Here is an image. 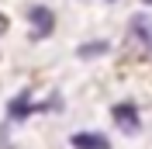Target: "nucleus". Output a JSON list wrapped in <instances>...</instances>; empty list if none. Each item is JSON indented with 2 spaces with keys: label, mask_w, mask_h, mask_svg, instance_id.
I'll return each mask as SVG.
<instances>
[{
  "label": "nucleus",
  "mask_w": 152,
  "mask_h": 149,
  "mask_svg": "<svg viewBox=\"0 0 152 149\" xmlns=\"http://www.w3.org/2000/svg\"><path fill=\"white\" fill-rule=\"evenodd\" d=\"M142 4H152V0H142Z\"/></svg>",
  "instance_id": "obj_8"
},
{
  "label": "nucleus",
  "mask_w": 152,
  "mask_h": 149,
  "mask_svg": "<svg viewBox=\"0 0 152 149\" xmlns=\"http://www.w3.org/2000/svg\"><path fill=\"white\" fill-rule=\"evenodd\" d=\"M69 146L73 149H111V142L100 132H76L73 139H69Z\"/></svg>",
  "instance_id": "obj_3"
},
{
  "label": "nucleus",
  "mask_w": 152,
  "mask_h": 149,
  "mask_svg": "<svg viewBox=\"0 0 152 149\" xmlns=\"http://www.w3.org/2000/svg\"><path fill=\"white\" fill-rule=\"evenodd\" d=\"M31 111H35V104H31V97H28V94H18V97L10 101V108H7L10 121H24Z\"/></svg>",
  "instance_id": "obj_4"
},
{
  "label": "nucleus",
  "mask_w": 152,
  "mask_h": 149,
  "mask_svg": "<svg viewBox=\"0 0 152 149\" xmlns=\"http://www.w3.org/2000/svg\"><path fill=\"white\" fill-rule=\"evenodd\" d=\"M114 121H118V128H121V132H128V135H135V132L142 128V121H138V111H135V104H132V101L114 104Z\"/></svg>",
  "instance_id": "obj_2"
},
{
  "label": "nucleus",
  "mask_w": 152,
  "mask_h": 149,
  "mask_svg": "<svg viewBox=\"0 0 152 149\" xmlns=\"http://www.w3.org/2000/svg\"><path fill=\"white\" fill-rule=\"evenodd\" d=\"M28 21H31V38H48L56 28V18L48 7H28Z\"/></svg>",
  "instance_id": "obj_1"
},
{
  "label": "nucleus",
  "mask_w": 152,
  "mask_h": 149,
  "mask_svg": "<svg viewBox=\"0 0 152 149\" xmlns=\"http://www.w3.org/2000/svg\"><path fill=\"white\" fill-rule=\"evenodd\" d=\"M107 52V42H90V45H80V56L90 59V56H104Z\"/></svg>",
  "instance_id": "obj_6"
},
{
  "label": "nucleus",
  "mask_w": 152,
  "mask_h": 149,
  "mask_svg": "<svg viewBox=\"0 0 152 149\" xmlns=\"http://www.w3.org/2000/svg\"><path fill=\"white\" fill-rule=\"evenodd\" d=\"M132 31H135V38H142V45L152 52V18H135Z\"/></svg>",
  "instance_id": "obj_5"
},
{
  "label": "nucleus",
  "mask_w": 152,
  "mask_h": 149,
  "mask_svg": "<svg viewBox=\"0 0 152 149\" xmlns=\"http://www.w3.org/2000/svg\"><path fill=\"white\" fill-rule=\"evenodd\" d=\"M4 31H7V18H4V14H0V35H4Z\"/></svg>",
  "instance_id": "obj_7"
}]
</instances>
